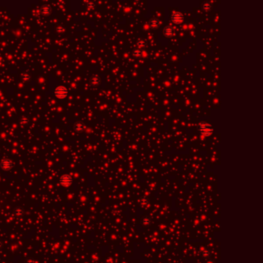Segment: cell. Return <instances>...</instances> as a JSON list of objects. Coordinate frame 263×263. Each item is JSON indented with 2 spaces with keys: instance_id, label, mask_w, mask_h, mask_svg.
I'll use <instances>...</instances> for the list:
<instances>
[{
  "instance_id": "6da1fadb",
  "label": "cell",
  "mask_w": 263,
  "mask_h": 263,
  "mask_svg": "<svg viewBox=\"0 0 263 263\" xmlns=\"http://www.w3.org/2000/svg\"><path fill=\"white\" fill-rule=\"evenodd\" d=\"M198 129H199V131L204 136H209L210 134H212L213 132V128H212V125H210L209 124H207V123H204V122L200 123Z\"/></svg>"
},
{
  "instance_id": "7a4b0ae2",
  "label": "cell",
  "mask_w": 263,
  "mask_h": 263,
  "mask_svg": "<svg viewBox=\"0 0 263 263\" xmlns=\"http://www.w3.org/2000/svg\"><path fill=\"white\" fill-rule=\"evenodd\" d=\"M54 95L59 99H64L66 98L68 95V90L65 86H59L54 90Z\"/></svg>"
},
{
  "instance_id": "3957f363",
  "label": "cell",
  "mask_w": 263,
  "mask_h": 263,
  "mask_svg": "<svg viewBox=\"0 0 263 263\" xmlns=\"http://www.w3.org/2000/svg\"><path fill=\"white\" fill-rule=\"evenodd\" d=\"M60 182L61 185H63L64 187H69V185L72 184L73 179H72L71 176H69V175L64 174L63 176H61V178L60 179Z\"/></svg>"
},
{
  "instance_id": "277c9868",
  "label": "cell",
  "mask_w": 263,
  "mask_h": 263,
  "mask_svg": "<svg viewBox=\"0 0 263 263\" xmlns=\"http://www.w3.org/2000/svg\"><path fill=\"white\" fill-rule=\"evenodd\" d=\"M0 166H1V167L3 169L4 171H9L10 169L13 168V163L9 159H4L1 162V164H0Z\"/></svg>"
},
{
  "instance_id": "5b68a950",
  "label": "cell",
  "mask_w": 263,
  "mask_h": 263,
  "mask_svg": "<svg viewBox=\"0 0 263 263\" xmlns=\"http://www.w3.org/2000/svg\"><path fill=\"white\" fill-rule=\"evenodd\" d=\"M171 18H172V20H173L174 22L180 23V22H181L183 21L184 16H183L182 13H180V12H175V13L172 15Z\"/></svg>"
},
{
  "instance_id": "8992f818",
  "label": "cell",
  "mask_w": 263,
  "mask_h": 263,
  "mask_svg": "<svg viewBox=\"0 0 263 263\" xmlns=\"http://www.w3.org/2000/svg\"><path fill=\"white\" fill-rule=\"evenodd\" d=\"M40 12L43 15L47 16V15L50 14V13H51V8L49 6V5H43V6L41 7Z\"/></svg>"
},
{
  "instance_id": "52a82bcc",
  "label": "cell",
  "mask_w": 263,
  "mask_h": 263,
  "mask_svg": "<svg viewBox=\"0 0 263 263\" xmlns=\"http://www.w3.org/2000/svg\"><path fill=\"white\" fill-rule=\"evenodd\" d=\"M201 255L204 257V259H208V258H209L210 256H211L212 252H211V250H210V249L204 248L201 251Z\"/></svg>"
},
{
  "instance_id": "ba28073f",
  "label": "cell",
  "mask_w": 263,
  "mask_h": 263,
  "mask_svg": "<svg viewBox=\"0 0 263 263\" xmlns=\"http://www.w3.org/2000/svg\"><path fill=\"white\" fill-rule=\"evenodd\" d=\"M74 129L77 131V132H81L83 131L84 129V125L83 123L81 122H77V124L74 125Z\"/></svg>"
},
{
  "instance_id": "9c48e42d",
  "label": "cell",
  "mask_w": 263,
  "mask_h": 263,
  "mask_svg": "<svg viewBox=\"0 0 263 263\" xmlns=\"http://www.w3.org/2000/svg\"><path fill=\"white\" fill-rule=\"evenodd\" d=\"M139 203L142 207H147L149 205V201L146 197H142L141 199H140Z\"/></svg>"
},
{
  "instance_id": "30bf717a",
  "label": "cell",
  "mask_w": 263,
  "mask_h": 263,
  "mask_svg": "<svg viewBox=\"0 0 263 263\" xmlns=\"http://www.w3.org/2000/svg\"><path fill=\"white\" fill-rule=\"evenodd\" d=\"M173 33H174V30H173V28H172L171 26H167V27L165 28V30H164V34H165L166 36L170 37V36H172Z\"/></svg>"
},
{
  "instance_id": "8fae6325",
  "label": "cell",
  "mask_w": 263,
  "mask_h": 263,
  "mask_svg": "<svg viewBox=\"0 0 263 263\" xmlns=\"http://www.w3.org/2000/svg\"><path fill=\"white\" fill-rule=\"evenodd\" d=\"M151 219L149 217H144L141 219V224L144 226H149L151 224Z\"/></svg>"
},
{
  "instance_id": "7c38bea8",
  "label": "cell",
  "mask_w": 263,
  "mask_h": 263,
  "mask_svg": "<svg viewBox=\"0 0 263 263\" xmlns=\"http://www.w3.org/2000/svg\"><path fill=\"white\" fill-rule=\"evenodd\" d=\"M149 26L152 28H157L159 26V22L157 19H152L149 22Z\"/></svg>"
},
{
  "instance_id": "4fadbf2b",
  "label": "cell",
  "mask_w": 263,
  "mask_h": 263,
  "mask_svg": "<svg viewBox=\"0 0 263 263\" xmlns=\"http://www.w3.org/2000/svg\"><path fill=\"white\" fill-rule=\"evenodd\" d=\"M90 82H91L92 85H93V86H97L99 83H100V77H97V76H94V77H92Z\"/></svg>"
},
{
  "instance_id": "5bb4252c",
  "label": "cell",
  "mask_w": 263,
  "mask_h": 263,
  "mask_svg": "<svg viewBox=\"0 0 263 263\" xmlns=\"http://www.w3.org/2000/svg\"><path fill=\"white\" fill-rule=\"evenodd\" d=\"M24 213V211L22 208H17L15 209L14 211V214L17 216V217H21V216Z\"/></svg>"
},
{
  "instance_id": "9a60e30c",
  "label": "cell",
  "mask_w": 263,
  "mask_h": 263,
  "mask_svg": "<svg viewBox=\"0 0 263 263\" xmlns=\"http://www.w3.org/2000/svg\"><path fill=\"white\" fill-rule=\"evenodd\" d=\"M211 6H212V5H211V3H210L209 2H204L203 5H202L203 9H204L205 10L209 9L210 8H211Z\"/></svg>"
},
{
  "instance_id": "2e32d148",
  "label": "cell",
  "mask_w": 263,
  "mask_h": 263,
  "mask_svg": "<svg viewBox=\"0 0 263 263\" xmlns=\"http://www.w3.org/2000/svg\"><path fill=\"white\" fill-rule=\"evenodd\" d=\"M133 55L136 57H140L142 56V51L140 49H135L133 52Z\"/></svg>"
},
{
  "instance_id": "e0dca14e",
  "label": "cell",
  "mask_w": 263,
  "mask_h": 263,
  "mask_svg": "<svg viewBox=\"0 0 263 263\" xmlns=\"http://www.w3.org/2000/svg\"><path fill=\"white\" fill-rule=\"evenodd\" d=\"M28 121H29V120L27 118H26V117H22V120H21V123H22V124H26L28 123Z\"/></svg>"
},
{
  "instance_id": "ac0fdd59",
  "label": "cell",
  "mask_w": 263,
  "mask_h": 263,
  "mask_svg": "<svg viewBox=\"0 0 263 263\" xmlns=\"http://www.w3.org/2000/svg\"><path fill=\"white\" fill-rule=\"evenodd\" d=\"M22 78H23V80H24L27 81V80H29L30 79V75H28V74H23Z\"/></svg>"
},
{
  "instance_id": "d6986e66",
  "label": "cell",
  "mask_w": 263,
  "mask_h": 263,
  "mask_svg": "<svg viewBox=\"0 0 263 263\" xmlns=\"http://www.w3.org/2000/svg\"><path fill=\"white\" fill-rule=\"evenodd\" d=\"M138 45H139V46H144V45H145L144 41H141V42H139Z\"/></svg>"
},
{
  "instance_id": "ffe728a7",
  "label": "cell",
  "mask_w": 263,
  "mask_h": 263,
  "mask_svg": "<svg viewBox=\"0 0 263 263\" xmlns=\"http://www.w3.org/2000/svg\"><path fill=\"white\" fill-rule=\"evenodd\" d=\"M204 263H214V262L213 260H208V261H206Z\"/></svg>"
},
{
  "instance_id": "44dd1931",
  "label": "cell",
  "mask_w": 263,
  "mask_h": 263,
  "mask_svg": "<svg viewBox=\"0 0 263 263\" xmlns=\"http://www.w3.org/2000/svg\"><path fill=\"white\" fill-rule=\"evenodd\" d=\"M89 5H90V7H93V3H90V4H89Z\"/></svg>"
},
{
  "instance_id": "7402d4cb",
  "label": "cell",
  "mask_w": 263,
  "mask_h": 263,
  "mask_svg": "<svg viewBox=\"0 0 263 263\" xmlns=\"http://www.w3.org/2000/svg\"><path fill=\"white\" fill-rule=\"evenodd\" d=\"M2 243L1 241H0V247H2Z\"/></svg>"
}]
</instances>
